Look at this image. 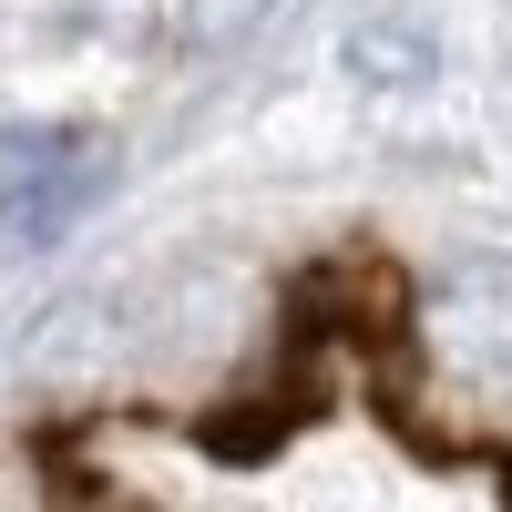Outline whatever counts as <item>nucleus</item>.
Returning a JSON list of instances; mask_svg holds the SVG:
<instances>
[{"label": "nucleus", "instance_id": "nucleus-1", "mask_svg": "<svg viewBox=\"0 0 512 512\" xmlns=\"http://www.w3.org/2000/svg\"><path fill=\"white\" fill-rule=\"evenodd\" d=\"M103 175H113L103 134H82V123H0V236L52 246L103 195Z\"/></svg>", "mask_w": 512, "mask_h": 512}, {"label": "nucleus", "instance_id": "nucleus-2", "mask_svg": "<svg viewBox=\"0 0 512 512\" xmlns=\"http://www.w3.org/2000/svg\"><path fill=\"white\" fill-rule=\"evenodd\" d=\"M441 338L482 369H512V267H461L441 297Z\"/></svg>", "mask_w": 512, "mask_h": 512}, {"label": "nucleus", "instance_id": "nucleus-3", "mask_svg": "<svg viewBox=\"0 0 512 512\" xmlns=\"http://www.w3.org/2000/svg\"><path fill=\"white\" fill-rule=\"evenodd\" d=\"M349 62H359L369 82H420V72H431V41H400V31H359V41H349Z\"/></svg>", "mask_w": 512, "mask_h": 512}]
</instances>
